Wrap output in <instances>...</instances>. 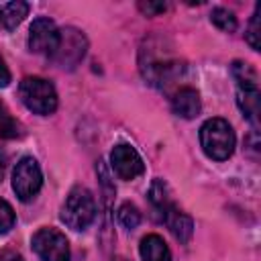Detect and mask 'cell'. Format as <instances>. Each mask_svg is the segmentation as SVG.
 Masks as SVG:
<instances>
[{
  "label": "cell",
  "mask_w": 261,
  "mask_h": 261,
  "mask_svg": "<svg viewBox=\"0 0 261 261\" xmlns=\"http://www.w3.org/2000/svg\"><path fill=\"white\" fill-rule=\"evenodd\" d=\"M200 145L204 153L214 161H226L234 153L237 137L228 120L208 118L200 128Z\"/></svg>",
  "instance_id": "cell-1"
},
{
  "label": "cell",
  "mask_w": 261,
  "mask_h": 261,
  "mask_svg": "<svg viewBox=\"0 0 261 261\" xmlns=\"http://www.w3.org/2000/svg\"><path fill=\"white\" fill-rule=\"evenodd\" d=\"M59 218L71 230H86L96 218V200L88 188H73L59 212Z\"/></svg>",
  "instance_id": "cell-2"
},
{
  "label": "cell",
  "mask_w": 261,
  "mask_h": 261,
  "mask_svg": "<svg viewBox=\"0 0 261 261\" xmlns=\"http://www.w3.org/2000/svg\"><path fill=\"white\" fill-rule=\"evenodd\" d=\"M18 96L31 112L41 114V116L53 114L57 108V92L53 84L39 75L24 77L18 86Z\"/></svg>",
  "instance_id": "cell-3"
},
{
  "label": "cell",
  "mask_w": 261,
  "mask_h": 261,
  "mask_svg": "<svg viewBox=\"0 0 261 261\" xmlns=\"http://www.w3.org/2000/svg\"><path fill=\"white\" fill-rule=\"evenodd\" d=\"M31 245L41 261H69L71 259L69 243H67L65 234L53 226L39 228L33 234Z\"/></svg>",
  "instance_id": "cell-4"
},
{
  "label": "cell",
  "mask_w": 261,
  "mask_h": 261,
  "mask_svg": "<svg viewBox=\"0 0 261 261\" xmlns=\"http://www.w3.org/2000/svg\"><path fill=\"white\" fill-rule=\"evenodd\" d=\"M86 49H88L86 35L73 27H65L63 31H59V45L51 59L63 69H73L84 59Z\"/></svg>",
  "instance_id": "cell-5"
},
{
  "label": "cell",
  "mask_w": 261,
  "mask_h": 261,
  "mask_svg": "<svg viewBox=\"0 0 261 261\" xmlns=\"http://www.w3.org/2000/svg\"><path fill=\"white\" fill-rule=\"evenodd\" d=\"M41 186H43V173H41L37 159L33 157L18 159L12 171V190L16 198L22 202H29L39 194Z\"/></svg>",
  "instance_id": "cell-6"
},
{
  "label": "cell",
  "mask_w": 261,
  "mask_h": 261,
  "mask_svg": "<svg viewBox=\"0 0 261 261\" xmlns=\"http://www.w3.org/2000/svg\"><path fill=\"white\" fill-rule=\"evenodd\" d=\"M141 71L145 75V80L151 84V86H157L161 90H165L169 84H173L181 71H184V65L175 59H169V57H163V55H153L149 49H147V59H141Z\"/></svg>",
  "instance_id": "cell-7"
},
{
  "label": "cell",
  "mask_w": 261,
  "mask_h": 261,
  "mask_svg": "<svg viewBox=\"0 0 261 261\" xmlns=\"http://www.w3.org/2000/svg\"><path fill=\"white\" fill-rule=\"evenodd\" d=\"M59 45V29L55 22L47 16H39L33 20L29 29V47L33 53L53 57L55 49Z\"/></svg>",
  "instance_id": "cell-8"
},
{
  "label": "cell",
  "mask_w": 261,
  "mask_h": 261,
  "mask_svg": "<svg viewBox=\"0 0 261 261\" xmlns=\"http://www.w3.org/2000/svg\"><path fill=\"white\" fill-rule=\"evenodd\" d=\"M110 165L120 179H135L145 171V163H143L141 155L137 153V149L130 145H124V143H120L112 149Z\"/></svg>",
  "instance_id": "cell-9"
},
{
  "label": "cell",
  "mask_w": 261,
  "mask_h": 261,
  "mask_svg": "<svg viewBox=\"0 0 261 261\" xmlns=\"http://www.w3.org/2000/svg\"><path fill=\"white\" fill-rule=\"evenodd\" d=\"M161 220L167 224V228L171 230V234H173L179 243H188V241L192 239L194 222H192V218H190L186 212L177 210L175 204H171V206L165 210V214L161 216Z\"/></svg>",
  "instance_id": "cell-10"
},
{
  "label": "cell",
  "mask_w": 261,
  "mask_h": 261,
  "mask_svg": "<svg viewBox=\"0 0 261 261\" xmlns=\"http://www.w3.org/2000/svg\"><path fill=\"white\" fill-rule=\"evenodd\" d=\"M200 96L194 88H179L173 96H171V110L173 114L181 116V118H194L200 114Z\"/></svg>",
  "instance_id": "cell-11"
},
{
  "label": "cell",
  "mask_w": 261,
  "mask_h": 261,
  "mask_svg": "<svg viewBox=\"0 0 261 261\" xmlns=\"http://www.w3.org/2000/svg\"><path fill=\"white\" fill-rule=\"evenodd\" d=\"M237 104L253 124L259 118V84H237Z\"/></svg>",
  "instance_id": "cell-12"
},
{
  "label": "cell",
  "mask_w": 261,
  "mask_h": 261,
  "mask_svg": "<svg viewBox=\"0 0 261 261\" xmlns=\"http://www.w3.org/2000/svg\"><path fill=\"white\" fill-rule=\"evenodd\" d=\"M143 261H171V251L159 234H147L139 247Z\"/></svg>",
  "instance_id": "cell-13"
},
{
  "label": "cell",
  "mask_w": 261,
  "mask_h": 261,
  "mask_svg": "<svg viewBox=\"0 0 261 261\" xmlns=\"http://www.w3.org/2000/svg\"><path fill=\"white\" fill-rule=\"evenodd\" d=\"M0 8H2V27L6 31L16 29L24 20V16L29 14V4L27 2H18V0L16 2H8V4H4Z\"/></svg>",
  "instance_id": "cell-14"
},
{
  "label": "cell",
  "mask_w": 261,
  "mask_h": 261,
  "mask_svg": "<svg viewBox=\"0 0 261 261\" xmlns=\"http://www.w3.org/2000/svg\"><path fill=\"white\" fill-rule=\"evenodd\" d=\"M149 200H151L153 208L159 212V216H163L165 210L173 204V202L169 200V192H167V186L163 184V179H159V177L153 179V184H151V188H149Z\"/></svg>",
  "instance_id": "cell-15"
},
{
  "label": "cell",
  "mask_w": 261,
  "mask_h": 261,
  "mask_svg": "<svg viewBox=\"0 0 261 261\" xmlns=\"http://www.w3.org/2000/svg\"><path fill=\"white\" fill-rule=\"evenodd\" d=\"M22 135L20 122L10 114L6 104L0 100V139H18Z\"/></svg>",
  "instance_id": "cell-16"
},
{
  "label": "cell",
  "mask_w": 261,
  "mask_h": 261,
  "mask_svg": "<svg viewBox=\"0 0 261 261\" xmlns=\"http://www.w3.org/2000/svg\"><path fill=\"white\" fill-rule=\"evenodd\" d=\"M210 20H212V24H216V27H218L220 31H224V33H232V31L237 29V16H234L228 8H222V6L212 8Z\"/></svg>",
  "instance_id": "cell-17"
},
{
  "label": "cell",
  "mask_w": 261,
  "mask_h": 261,
  "mask_svg": "<svg viewBox=\"0 0 261 261\" xmlns=\"http://www.w3.org/2000/svg\"><path fill=\"white\" fill-rule=\"evenodd\" d=\"M116 218H118V222H120L124 228L133 230V228H137L139 222H141V212H139V208H137L135 204L124 202V204H120V208H118V212H116Z\"/></svg>",
  "instance_id": "cell-18"
},
{
  "label": "cell",
  "mask_w": 261,
  "mask_h": 261,
  "mask_svg": "<svg viewBox=\"0 0 261 261\" xmlns=\"http://www.w3.org/2000/svg\"><path fill=\"white\" fill-rule=\"evenodd\" d=\"M259 14H261V4L255 6L253 18H251L249 29H247V35H245V39H247V43L251 45L253 51H259V47H261V45H259Z\"/></svg>",
  "instance_id": "cell-19"
},
{
  "label": "cell",
  "mask_w": 261,
  "mask_h": 261,
  "mask_svg": "<svg viewBox=\"0 0 261 261\" xmlns=\"http://www.w3.org/2000/svg\"><path fill=\"white\" fill-rule=\"evenodd\" d=\"M14 220H16V216H14L12 206L0 198V234H6L14 226Z\"/></svg>",
  "instance_id": "cell-20"
},
{
  "label": "cell",
  "mask_w": 261,
  "mask_h": 261,
  "mask_svg": "<svg viewBox=\"0 0 261 261\" xmlns=\"http://www.w3.org/2000/svg\"><path fill=\"white\" fill-rule=\"evenodd\" d=\"M139 10L147 16H155V14H161L167 10V4L165 2H139Z\"/></svg>",
  "instance_id": "cell-21"
},
{
  "label": "cell",
  "mask_w": 261,
  "mask_h": 261,
  "mask_svg": "<svg viewBox=\"0 0 261 261\" xmlns=\"http://www.w3.org/2000/svg\"><path fill=\"white\" fill-rule=\"evenodd\" d=\"M10 84V69L6 67L4 59L0 57V88H6Z\"/></svg>",
  "instance_id": "cell-22"
},
{
  "label": "cell",
  "mask_w": 261,
  "mask_h": 261,
  "mask_svg": "<svg viewBox=\"0 0 261 261\" xmlns=\"http://www.w3.org/2000/svg\"><path fill=\"white\" fill-rule=\"evenodd\" d=\"M0 261H22V257H20V253L6 249V251L0 253Z\"/></svg>",
  "instance_id": "cell-23"
},
{
  "label": "cell",
  "mask_w": 261,
  "mask_h": 261,
  "mask_svg": "<svg viewBox=\"0 0 261 261\" xmlns=\"http://www.w3.org/2000/svg\"><path fill=\"white\" fill-rule=\"evenodd\" d=\"M6 165H8V157H6V153H4V151H0V181H2V177H4Z\"/></svg>",
  "instance_id": "cell-24"
},
{
  "label": "cell",
  "mask_w": 261,
  "mask_h": 261,
  "mask_svg": "<svg viewBox=\"0 0 261 261\" xmlns=\"http://www.w3.org/2000/svg\"><path fill=\"white\" fill-rule=\"evenodd\" d=\"M112 261H128V259H126V257H114Z\"/></svg>",
  "instance_id": "cell-25"
},
{
  "label": "cell",
  "mask_w": 261,
  "mask_h": 261,
  "mask_svg": "<svg viewBox=\"0 0 261 261\" xmlns=\"http://www.w3.org/2000/svg\"><path fill=\"white\" fill-rule=\"evenodd\" d=\"M0 27H2V8H0Z\"/></svg>",
  "instance_id": "cell-26"
}]
</instances>
